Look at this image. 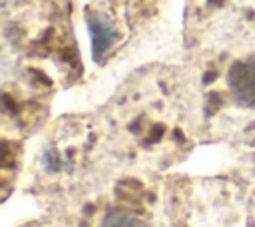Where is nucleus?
I'll list each match as a JSON object with an SVG mask.
<instances>
[{"mask_svg": "<svg viewBox=\"0 0 255 227\" xmlns=\"http://www.w3.org/2000/svg\"><path fill=\"white\" fill-rule=\"evenodd\" d=\"M227 88L235 104L255 108V56L235 62L227 74Z\"/></svg>", "mask_w": 255, "mask_h": 227, "instance_id": "1", "label": "nucleus"}, {"mask_svg": "<svg viewBox=\"0 0 255 227\" xmlns=\"http://www.w3.org/2000/svg\"><path fill=\"white\" fill-rule=\"evenodd\" d=\"M88 28L92 34V48H94V58H102L108 48L116 42L118 32L112 20L104 14H90L88 16Z\"/></svg>", "mask_w": 255, "mask_h": 227, "instance_id": "2", "label": "nucleus"}, {"mask_svg": "<svg viewBox=\"0 0 255 227\" xmlns=\"http://www.w3.org/2000/svg\"><path fill=\"white\" fill-rule=\"evenodd\" d=\"M100 227H141V225H139L137 217H133L128 211H110L102 219Z\"/></svg>", "mask_w": 255, "mask_h": 227, "instance_id": "3", "label": "nucleus"}]
</instances>
